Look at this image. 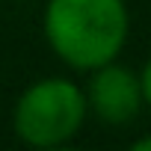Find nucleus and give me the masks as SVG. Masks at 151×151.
<instances>
[{"label":"nucleus","mask_w":151,"mask_h":151,"mask_svg":"<svg viewBox=\"0 0 151 151\" xmlns=\"http://www.w3.org/2000/svg\"><path fill=\"white\" fill-rule=\"evenodd\" d=\"M139 83H142V98H145V107L151 110V56H148V62L142 65V71H139Z\"/></svg>","instance_id":"nucleus-4"},{"label":"nucleus","mask_w":151,"mask_h":151,"mask_svg":"<svg viewBox=\"0 0 151 151\" xmlns=\"http://www.w3.org/2000/svg\"><path fill=\"white\" fill-rule=\"evenodd\" d=\"M127 151H151V133H148V136H139V139H133V142L127 145Z\"/></svg>","instance_id":"nucleus-5"},{"label":"nucleus","mask_w":151,"mask_h":151,"mask_svg":"<svg viewBox=\"0 0 151 151\" xmlns=\"http://www.w3.org/2000/svg\"><path fill=\"white\" fill-rule=\"evenodd\" d=\"M89 119L86 92L71 77L50 74L30 83L12 107V130L27 148L74 142Z\"/></svg>","instance_id":"nucleus-2"},{"label":"nucleus","mask_w":151,"mask_h":151,"mask_svg":"<svg viewBox=\"0 0 151 151\" xmlns=\"http://www.w3.org/2000/svg\"><path fill=\"white\" fill-rule=\"evenodd\" d=\"M89 116L101 119L104 124H127L145 107L139 74L119 65V59L89 71V83L83 86Z\"/></svg>","instance_id":"nucleus-3"},{"label":"nucleus","mask_w":151,"mask_h":151,"mask_svg":"<svg viewBox=\"0 0 151 151\" xmlns=\"http://www.w3.org/2000/svg\"><path fill=\"white\" fill-rule=\"evenodd\" d=\"M30 151H86V148H77V145L65 142V145H50V148H30Z\"/></svg>","instance_id":"nucleus-6"},{"label":"nucleus","mask_w":151,"mask_h":151,"mask_svg":"<svg viewBox=\"0 0 151 151\" xmlns=\"http://www.w3.org/2000/svg\"><path fill=\"white\" fill-rule=\"evenodd\" d=\"M42 33L62 65L89 74L119 59L130 36V12L124 0H47Z\"/></svg>","instance_id":"nucleus-1"}]
</instances>
